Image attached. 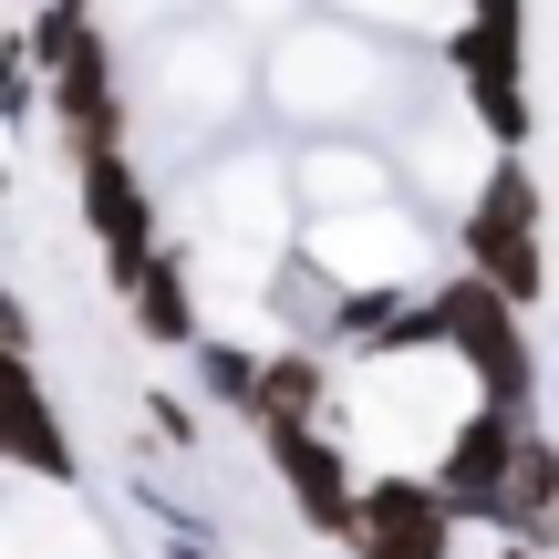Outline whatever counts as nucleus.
Here are the masks:
<instances>
[{
	"label": "nucleus",
	"instance_id": "4468645a",
	"mask_svg": "<svg viewBox=\"0 0 559 559\" xmlns=\"http://www.w3.org/2000/svg\"><path fill=\"white\" fill-rule=\"evenodd\" d=\"M498 559H539V549H508V539H498Z\"/></svg>",
	"mask_w": 559,
	"mask_h": 559
},
{
	"label": "nucleus",
	"instance_id": "f8f14e48",
	"mask_svg": "<svg viewBox=\"0 0 559 559\" xmlns=\"http://www.w3.org/2000/svg\"><path fill=\"white\" fill-rule=\"evenodd\" d=\"M0 353L32 362V300H21V290H0Z\"/></svg>",
	"mask_w": 559,
	"mask_h": 559
},
{
	"label": "nucleus",
	"instance_id": "6e6552de",
	"mask_svg": "<svg viewBox=\"0 0 559 559\" xmlns=\"http://www.w3.org/2000/svg\"><path fill=\"white\" fill-rule=\"evenodd\" d=\"M124 300H135V332L166 342V353H198V342H207V332H198V290H187V270L166 260V249L135 270V290H124Z\"/></svg>",
	"mask_w": 559,
	"mask_h": 559
},
{
	"label": "nucleus",
	"instance_id": "9d476101",
	"mask_svg": "<svg viewBox=\"0 0 559 559\" xmlns=\"http://www.w3.org/2000/svg\"><path fill=\"white\" fill-rule=\"evenodd\" d=\"M32 104H41L32 62H21V52H0V124H21V115H32Z\"/></svg>",
	"mask_w": 559,
	"mask_h": 559
},
{
	"label": "nucleus",
	"instance_id": "9b49d317",
	"mask_svg": "<svg viewBox=\"0 0 559 559\" xmlns=\"http://www.w3.org/2000/svg\"><path fill=\"white\" fill-rule=\"evenodd\" d=\"M145 425L177 436V445H198V404H187V394H145Z\"/></svg>",
	"mask_w": 559,
	"mask_h": 559
},
{
	"label": "nucleus",
	"instance_id": "39448f33",
	"mask_svg": "<svg viewBox=\"0 0 559 559\" xmlns=\"http://www.w3.org/2000/svg\"><path fill=\"white\" fill-rule=\"evenodd\" d=\"M508 456H519V415H498V404H477V415L456 425V445H445V466H436V498L456 508V519H498Z\"/></svg>",
	"mask_w": 559,
	"mask_h": 559
},
{
	"label": "nucleus",
	"instance_id": "20e7f679",
	"mask_svg": "<svg viewBox=\"0 0 559 559\" xmlns=\"http://www.w3.org/2000/svg\"><path fill=\"white\" fill-rule=\"evenodd\" d=\"M52 115H62V135H73V156H124V94H115L104 32H83L73 52L52 62Z\"/></svg>",
	"mask_w": 559,
	"mask_h": 559
},
{
	"label": "nucleus",
	"instance_id": "ddd939ff",
	"mask_svg": "<svg viewBox=\"0 0 559 559\" xmlns=\"http://www.w3.org/2000/svg\"><path fill=\"white\" fill-rule=\"evenodd\" d=\"M445 549H456V539H362L353 559H445Z\"/></svg>",
	"mask_w": 559,
	"mask_h": 559
},
{
	"label": "nucleus",
	"instance_id": "0eeeda50",
	"mask_svg": "<svg viewBox=\"0 0 559 559\" xmlns=\"http://www.w3.org/2000/svg\"><path fill=\"white\" fill-rule=\"evenodd\" d=\"M362 539H456V508L436 498V477H373L362 487Z\"/></svg>",
	"mask_w": 559,
	"mask_h": 559
},
{
	"label": "nucleus",
	"instance_id": "f257e3e1",
	"mask_svg": "<svg viewBox=\"0 0 559 559\" xmlns=\"http://www.w3.org/2000/svg\"><path fill=\"white\" fill-rule=\"evenodd\" d=\"M466 280H487L508 311H528V300L549 290V260H539V177H528L519 156L487 166L477 207H466Z\"/></svg>",
	"mask_w": 559,
	"mask_h": 559
},
{
	"label": "nucleus",
	"instance_id": "1a4fd4ad",
	"mask_svg": "<svg viewBox=\"0 0 559 559\" xmlns=\"http://www.w3.org/2000/svg\"><path fill=\"white\" fill-rule=\"evenodd\" d=\"M198 373H207V394L260 404V353H239V342H198Z\"/></svg>",
	"mask_w": 559,
	"mask_h": 559
},
{
	"label": "nucleus",
	"instance_id": "7ed1b4c3",
	"mask_svg": "<svg viewBox=\"0 0 559 559\" xmlns=\"http://www.w3.org/2000/svg\"><path fill=\"white\" fill-rule=\"evenodd\" d=\"M73 177H83V218H94V239H104L115 290H135V270L156 260V198L135 187L124 156H73Z\"/></svg>",
	"mask_w": 559,
	"mask_h": 559
},
{
	"label": "nucleus",
	"instance_id": "423d86ee",
	"mask_svg": "<svg viewBox=\"0 0 559 559\" xmlns=\"http://www.w3.org/2000/svg\"><path fill=\"white\" fill-rule=\"evenodd\" d=\"M321 404H332V353H321V342L260 353V404H249V425H321Z\"/></svg>",
	"mask_w": 559,
	"mask_h": 559
},
{
	"label": "nucleus",
	"instance_id": "f03ea898",
	"mask_svg": "<svg viewBox=\"0 0 559 559\" xmlns=\"http://www.w3.org/2000/svg\"><path fill=\"white\" fill-rule=\"evenodd\" d=\"M436 321H445V342H456V362L477 373V394L498 404V415H519L528 425V394H539V362H528V332H519V311H508L487 280H445L436 290Z\"/></svg>",
	"mask_w": 559,
	"mask_h": 559
}]
</instances>
